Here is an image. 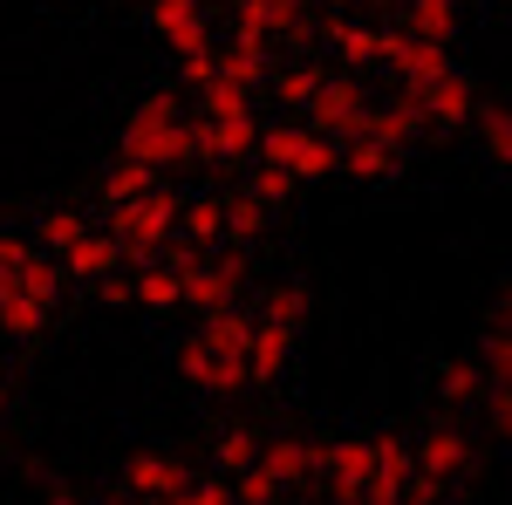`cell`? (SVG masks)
Segmentation results:
<instances>
[{"label":"cell","mask_w":512,"mask_h":505,"mask_svg":"<svg viewBox=\"0 0 512 505\" xmlns=\"http://www.w3.org/2000/svg\"><path fill=\"white\" fill-rule=\"evenodd\" d=\"M171 369H178L192 389H205V396H239V389H246V362H233V355H212L198 335H192V342H178Z\"/></svg>","instance_id":"16"},{"label":"cell","mask_w":512,"mask_h":505,"mask_svg":"<svg viewBox=\"0 0 512 505\" xmlns=\"http://www.w3.org/2000/svg\"><path fill=\"white\" fill-rule=\"evenodd\" d=\"M390 505H403V499H390Z\"/></svg>","instance_id":"52"},{"label":"cell","mask_w":512,"mask_h":505,"mask_svg":"<svg viewBox=\"0 0 512 505\" xmlns=\"http://www.w3.org/2000/svg\"><path fill=\"white\" fill-rule=\"evenodd\" d=\"M321 76H328V69H315V62H287V69L274 62L267 96H274L280 110H308V103H315V89H321Z\"/></svg>","instance_id":"29"},{"label":"cell","mask_w":512,"mask_h":505,"mask_svg":"<svg viewBox=\"0 0 512 505\" xmlns=\"http://www.w3.org/2000/svg\"><path fill=\"white\" fill-rule=\"evenodd\" d=\"M55 267H62V280H82V287H96V280H110V273L123 267V253H117V239H110V233H96V226H89V233H82L76 246L55 260Z\"/></svg>","instance_id":"21"},{"label":"cell","mask_w":512,"mask_h":505,"mask_svg":"<svg viewBox=\"0 0 512 505\" xmlns=\"http://www.w3.org/2000/svg\"><path fill=\"white\" fill-rule=\"evenodd\" d=\"M410 458H417V471L437 478V485H465V478H472V437L451 424V417H437L424 437H410Z\"/></svg>","instance_id":"10"},{"label":"cell","mask_w":512,"mask_h":505,"mask_svg":"<svg viewBox=\"0 0 512 505\" xmlns=\"http://www.w3.org/2000/svg\"><path fill=\"white\" fill-rule=\"evenodd\" d=\"M294 349H301V328H280V321H260L253 314V342H246V383H280L294 369Z\"/></svg>","instance_id":"18"},{"label":"cell","mask_w":512,"mask_h":505,"mask_svg":"<svg viewBox=\"0 0 512 505\" xmlns=\"http://www.w3.org/2000/svg\"><path fill=\"white\" fill-rule=\"evenodd\" d=\"M7 417H14V389L0 383V424H7Z\"/></svg>","instance_id":"47"},{"label":"cell","mask_w":512,"mask_h":505,"mask_svg":"<svg viewBox=\"0 0 512 505\" xmlns=\"http://www.w3.org/2000/svg\"><path fill=\"white\" fill-rule=\"evenodd\" d=\"M458 7H499V0H458Z\"/></svg>","instance_id":"49"},{"label":"cell","mask_w":512,"mask_h":505,"mask_svg":"<svg viewBox=\"0 0 512 505\" xmlns=\"http://www.w3.org/2000/svg\"><path fill=\"white\" fill-rule=\"evenodd\" d=\"M178 301H185V314L239 308V301H246V246H233V239L205 246V260L178 273Z\"/></svg>","instance_id":"4"},{"label":"cell","mask_w":512,"mask_h":505,"mask_svg":"<svg viewBox=\"0 0 512 505\" xmlns=\"http://www.w3.org/2000/svg\"><path fill=\"white\" fill-rule=\"evenodd\" d=\"M315 505H342V499H315Z\"/></svg>","instance_id":"50"},{"label":"cell","mask_w":512,"mask_h":505,"mask_svg":"<svg viewBox=\"0 0 512 505\" xmlns=\"http://www.w3.org/2000/svg\"><path fill=\"white\" fill-rule=\"evenodd\" d=\"M260 164H280L294 185H321V178H335V144L315 137L308 123H260Z\"/></svg>","instance_id":"5"},{"label":"cell","mask_w":512,"mask_h":505,"mask_svg":"<svg viewBox=\"0 0 512 505\" xmlns=\"http://www.w3.org/2000/svg\"><path fill=\"white\" fill-rule=\"evenodd\" d=\"M233 505H246V499H233ZM280 505H287V499H280Z\"/></svg>","instance_id":"51"},{"label":"cell","mask_w":512,"mask_h":505,"mask_svg":"<svg viewBox=\"0 0 512 505\" xmlns=\"http://www.w3.org/2000/svg\"><path fill=\"white\" fill-rule=\"evenodd\" d=\"M178 505H233V478H219V471H192V485L178 492Z\"/></svg>","instance_id":"38"},{"label":"cell","mask_w":512,"mask_h":505,"mask_svg":"<svg viewBox=\"0 0 512 505\" xmlns=\"http://www.w3.org/2000/svg\"><path fill=\"white\" fill-rule=\"evenodd\" d=\"M130 505H178V499H130Z\"/></svg>","instance_id":"48"},{"label":"cell","mask_w":512,"mask_h":505,"mask_svg":"<svg viewBox=\"0 0 512 505\" xmlns=\"http://www.w3.org/2000/svg\"><path fill=\"white\" fill-rule=\"evenodd\" d=\"M233 28L260 41H287V48H308L315 41V14H308V0H239Z\"/></svg>","instance_id":"11"},{"label":"cell","mask_w":512,"mask_h":505,"mask_svg":"<svg viewBox=\"0 0 512 505\" xmlns=\"http://www.w3.org/2000/svg\"><path fill=\"white\" fill-rule=\"evenodd\" d=\"M96 301H103V308H130V280H123V273L96 280Z\"/></svg>","instance_id":"43"},{"label":"cell","mask_w":512,"mask_h":505,"mask_svg":"<svg viewBox=\"0 0 512 505\" xmlns=\"http://www.w3.org/2000/svg\"><path fill=\"white\" fill-rule=\"evenodd\" d=\"M212 76L253 96V89H267V76H274V55H267V41H260V35L233 28L226 41H212Z\"/></svg>","instance_id":"14"},{"label":"cell","mask_w":512,"mask_h":505,"mask_svg":"<svg viewBox=\"0 0 512 505\" xmlns=\"http://www.w3.org/2000/svg\"><path fill=\"white\" fill-rule=\"evenodd\" d=\"M260 157V117L239 110V117H192V164L205 171H246Z\"/></svg>","instance_id":"7"},{"label":"cell","mask_w":512,"mask_h":505,"mask_svg":"<svg viewBox=\"0 0 512 505\" xmlns=\"http://www.w3.org/2000/svg\"><path fill=\"white\" fill-rule=\"evenodd\" d=\"M417 96V110H424V130L431 137H451V130H465L478 110V82L465 76V69H444L437 82H424V89H410Z\"/></svg>","instance_id":"9"},{"label":"cell","mask_w":512,"mask_h":505,"mask_svg":"<svg viewBox=\"0 0 512 505\" xmlns=\"http://www.w3.org/2000/svg\"><path fill=\"white\" fill-rule=\"evenodd\" d=\"M144 21H151V35H158L171 55H198V48H212V14H205V0H151Z\"/></svg>","instance_id":"12"},{"label":"cell","mask_w":512,"mask_h":505,"mask_svg":"<svg viewBox=\"0 0 512 505\" xmlns=\"http://www.w3.org/2000/svg\"><path fill=\"white\" fill-rule=\"evenodd\" d=\"M151 185H164L151 164H130V157H117L110 171H103V205H123V198H144Z\"/></svg>","instance_id":"35"},{"label":"cell","mask_w":512,"mask_h":505,"mask_svg":"<svg viewBox=\"0 0 512 505\" xmlns=\"http://www.w3.org/2000/svg\"><path fill=\"white\" fill-rule=\"evenodd\" d=\"M41 505H82V492L69 478H41Z\"/></svg>","instance_id":"44"},{"label":"cell","mask_w":512,"mask_h":505,"mask_svg":"<svg viewBox=\"0 0 512 505\" xmlns=\"http://www.w3.org/2000/svg\"><path fill=\"white\" fill-rule=\"evenodd\" d=\"M492 328H512V287H499V301H492Z\"/></svg>","instance_id":"45"},{"label":"cell","mask_w":512,"mask_h":505,"mask_svg":"<svg viewBox=\"0 0 512 505\" xmlns=\"http://www.w3.org/2000/svg\"><path fill=\"white\" fill-rule=\"evenodd\" d=\"M315 478L328 485V499L362 505L369 478H376V458H369V437H328L315 444Z\"/></svg>","instance_id":"8"},{"label":"cell","mask_w":512,"mask_h":505,"mask_svg":"<svg viewBox=\"0 0 512 505\" xmlns=\"http://www.w3.org/2000/svg\"><path fill=\"white\" fill-rule=\"evenodd\" d=\"M117 478H123L130 499H178V492L192 485V465H185L178 451H137Z\"/></svg>","instance_id":"15"},{"label":"cell","mask_w":512,"mask_h":505,"mask_svg":"<svg viewBox=\"0 0 512 505\" xmlns=\"http://www.w3.org/2000/svg\"><path fill=\"white\" fill-rule=\"evenodd\" d=\"M451 499V485H437V478H424V471H410V485H403V505H444Z\"/></svg>","instance_id":"41"},{"label":"cell","mask_w":512,"mask_h":505,"mask_svg":"<svg viewBox=\"0 0 512 505\" xmlns=\"http://www.w3.org/2000/svg\"><path fill=\"white\" fill-rule=\"evenodd\" d=\"M178 82H185V89H205V82H212V48H198V55H178Z\"/></svg>","instance_id":"42"},{"label":"cell","mask_w":512,"mask_h":505,"mask_svg":"<svg viewBox=\"0 0 512 505\" xmlns=\"http://www.w3.org/2000/svg\"><path fill=\"white\" fill-rule=\"evenodd\" d=\"M308 280H274L267 294H260V321H280V328H301L308 321Z\"/></svg>","instance_id":"30"},{"label":"cell","mask_w":512,"mask_h":505,"mask_svg":"<svg viewBox=\"0 0 512 505\" xmlns=\"http://www.w3.org/2000/svg\"><path fill=\"white\" fill-rule=\"evenodd\" d=\"M246 192L260 198V205H267V212H280V205H287V198L301 192V185H294V178H287V171H280V164H253V178H246Z\"/></svg>","instance_id":"37"},{"label":"cell","mask_w":512,"mask_h":505,"mask_svg":"<svg viewBox=\"0 0 512 505\" xmlns=\"http://www.w3.org/2000/svg\"><path fill=\"white\" fill-rule=\"evenodd\" d=\"M362 137H376V144H390V151H410V144H424L431 130H424V110H417V96H410V89H390L383 103H369V123H362Z\"/></svg>","instance_id":"17"},{"label":"cell","mask_w":512,"mask_h":505,"mask_svg":"<svg viewBox=\"0 0 512 505\" xmlns=\"http://www.w3.org/2000/svg\"><path fill=\"white\" fill-rule=\"evenodd\" d=\"M130 308L144 314H185V301H178V273L164 267H137V280H130Z\"/></svg>","instance_id":"28"},{"label":"cell","mask_w":512,"mask_h":505,"mask_svg":"<svg viewBox=\"0 0 512 505\" xmlns=\"http://www.w3.org/2000/svg\"><path fill=\"white\" fill-rule=\"evenodd\" d=\"M383 69H396V82L403 89H424V82H437L444 69H458L451 62V48H437V41H417L403 35V28H383V55H376Z\"/></svg>","instance_id":"13"},{"label":"cell","mask_w":512,"mask_h":505,"mask_svg":"<svg viewBox=\"0 0 512 505\" xmlns=\"http://www.w3.org/2000/svg\"><path fill=\"white\" fill-rule=\"evenodd\" d=\"M437 396H444V403H472V396H485L478 362H437Z\"/></svg>","instance_id":"36"},{"label":"cell","mask_w":512,"mask_h":505,"mask_svg":"<svg viewBox=\"0 0 512 505\" xmlns=\"http://www.w3.org/2000/svg\"><path fill=\"white\" fill-rule=\"evenodd\" d=\"M117 157L130 164H151L158 178H171L178 164H192V117H185V103L158 89V96H144L117 130Z\"/></svg>","instance_id":"2"},{"label":"cell","mask_w":512,"mask_h":505,"mask_svg":"<svg viewBox=\"0 0 512 505\" xmlns=\"http://www.w3.org/2000/svg\"><path fill=\"white\" fill-rule=\"evenodd\" d=\"M485 424H492V437L512 451V389H485Z\"/></svg>","instance_id":"40"},{"label":"cell","mask_w":512,"mask_h":505,"mask_svg":"<svg viewBox=\"0 0 512 505\" xmlns=\"http://www.w3.org/2000/svg\"><path fill=\"white\" fill-rule=\"evenodd\" d=\"M89 233V219H82L76 205H55V212H41V226H35V246L48 253V260H62L76 239Z\"/></svg>","instance_id":"31"},{"label":"cell","mask_w":512,"mask_h":505,"mask_svg":"<svg viewBox=\"0 0 512 505\" xmlns=\"http://www.w3.org/2000/svg\"><path fill=\"white\" fill-rule=\"evenodd\" d=\"M328 14H342V7H390V0H321Z\"/></svg>","instance_id":"46"},{"label":"cell","mask_w":512,"mask_h":505,"mask_svg":"<svg viewBox=\"0 0 512 505\" xmlns=\"http://www.w3.org/2000/svg\"><path fill=\"white\" fill-rule=\"evenodd\" d=\"M178 205H185V192L164 178V185H151L144 198H123V205H110V226L103 233L117 239L123 267H158L164 246L178 239Z\"/></svg>","instance_id":"3"},{"label":"cell","mask_w":512,"mask_h":505,"mask_svg":"<svg viewBox=\"0 0 512 505\" xmlns=\"http://www.w3.org/2000/svg\"><path fill=\"white\" fill-rule=\"evenodd\" d=\"M253 471H267L280 492H301V485H315V444L308 437H260Z\"/></svg>","instance_id":"20"},{"label":"cell","mask_w":512,"mask_h":505,"mask_svg":"<svg viewBox=\"0 0 512 505\" xmlns=\"http://www.w3.org/2000/svg\"><path fill=\"white\" fill-rule=\"evenodd\" d=\"M472 362H478V376H485V389H512V328H485Z\"/></svg>","instance_id":"34"},{"label":"cell","mask_w":512,"mask_h":505,"mask_svg":"<svg viewBox=\"0 0 512 505\" xmlns=\"http://www.w3.org/2000/svg\"><path fill=\"white\" fill-rule=\"evenodd\" d=\"M267 219H274V212L246 192V185H239V192H226V239H233V246H253V239L267 233Z\"/></svg>","instance_id":"33"},{"label":"cell","mask_w":512,"mask_h":505,"mask_svg":"<svg viewBox=\"0 0 512 505\" xmlns=\"http://www.w3.org/2000/svg\"><path fill=\"white\" fill-rule=\"evenodd\" d=\"M55 301H62V267L41 253L35 239L0 233V335L7 342H35L55 321Z\"/></svg>","instance_id":"1"},{"label":"cell","mask_w":512,"mask_h":505,"mask_svg":"<svg viewBox=\"0 0 512 505\" xmlns=\"http://www.w3.org/2000/svg\"><path fill=\"white\" fill-rule=\"evenodd\" d=\"M253 458H260V430H219L212 437V471L219 478H239V471H253Z\"/></svg>","instance_id":"32"},{"label":"cell","mask_w":512,"mask_h":505,"mask_svg":"<svg viewBox=\"0 0 512 505\" xmlns=\"http://www.w3.org/2000/svg\"><path fill=\"white\" fill-rule=\"evenodd\" d=\"M233 499H246V505H280L287 492H280L267 471H239V478H233Z\"/></svg>","instance_id":"39"},{"label":"cell","mask_w":512,"mask_h":505,"mask_svg":"<svg viewBox=\"0 0 512 505\" xmlns=\"http://www.w3.org/2000/svg\"><path fill=\"white\" fill-rule=\"evenodd\" d=\"M301 117H308V130H315V137H328V144H349V137H362V123H369V82L355 76V69L321 76L315 103H308Z\"/></svg>","instance_id":"6"},{"label":"cell","mask_w":512,"mask_h":505,"mask_svg":"<svg viewBox=\"0 0 512 505\" xmlns=\"http://www.w3.org/2000/svg\"><path fill=\"white\" fill-rule=\"evenodd\" d=\"M369 458H376V478H369L362 505H390V499H403V485H410V471H417V458H410V437H396V430H376V437H369Z\"/></svg>","instance_id":"19"},{"label":"cell","mask_w":512,"mask_h":505,"mask_svg":"<svg viewBox=\"0 0 512 505\" xmlns=\"http://www.w3.org/2000/svg\"><path fill=\"white\" fill-rule=\"evenodd\" d=\"M335 171H349L362 185H390L396 171H403V151L376 144V137H349V144H335Z\"/></svg>","instance_id":"22"},{"label":"cell","mask_w":512,"mask_h":505,"mask_svg":"<svg viewBox=\"0 0 512 505\" xmlns=\"http://www.w3.org/2000/svg\"><path fill=\"white\" fill-rule=\"evenodd\" d=\"M178 239H185V246H219V239H226V198L219 192H185V205H178Z\"/></svg>","instance_id":"25"},{"label":"cell","mask_w":512,"mask_h":505,"mask_svg":"<svg viewBox=\"0 0 512 505\" xmlns=\"http://www.w3.org/2000/svg\"><path fill=\"white\" fill-rule=\"evenodd\" d=\"M328 41H335V62L342 69H376V55H383V28H369V21H349V14H328Z\"/></svg>","instance_id":"24"},{"label":"cell","mask_w":512,"mask_h":505,"mask_svg":"<svg viewBox=\"0 0 512 505\" xmlns=\"http://www.w3.org/2000/svg\"><path fill=\"white\" fill-rule=\"evenodd\" d=\"M458 28H465V7H458V0H403V35L451 48Z\"/></svg>","instance_id":"23"},{"label":"cell","mask_w":512,"mask_h":505,"mask_svg":"<svg viewBox=\"0 0 512 505\" xmlns=\"http://www.w3.org/2000/svg\"><path fill=\"white\" fill-rule=\"evenodd\" d=\"M198 342H205L212 355L246 362V342H253V314H246V301H239V308H219V314H198Z\"/></svg>","instance_id":"27"},{"label":"cell","mask_w":512,"mask_h":505,"mask_svg":"<svg viewBox=\"0 0 512 505\" xmlns=\"http://www.w3.org/2000/svg\"><path fill=\"white\" fill-rule=\"evenodd\" d=\"M472 130H478V157H485L492 171H512V103H485V96H478Z\"/></svg>","instance_id":"26"}]
</instances>
